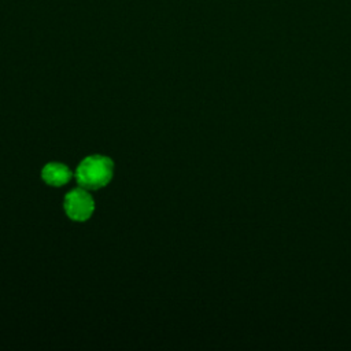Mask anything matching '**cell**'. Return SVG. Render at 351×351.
<instances>
[{
  "instance_id": "obj_3",
  "label": "cell",
  "mask_w": 351,
  "mask_h": 351,
  "mask_svg": "<svg viewBox=\"0 0 351 351\" xmlns=\"http://www.w3.org/2000/svg\"><path fill=\"white\" fill-rule=\"evenodd\" d=\"M71 170L64 163L51 162L47 163L41 170L43 180L52 186H62L71 180Z\"/></svg>"
},
{
  "instance_id": "obj_2",
  "label": "cell",
  "mask_w": 351,
  "mask_h": 351,
  "mask_svg": "<svg viewBox=\"0 0 351 351\" xmlns=\"http://www.w3.org/2000/svg\"><path fill=\"white\" fill-rule=\"evenodd\" d=\"M63 207L69 218L82 222L86 221L95 210V202L85 188H75L66 193Z\"/></svg>"
},
{
  "instance_id": "obj_1",
  "label": "cell",
  "mask_w": 351,
  "mask_h": 351,
  "mask_svg": "<svg viewBox=\"0 0 351 351\" xmlns=\"http://www.w3.org/2000/svg\"><path fill=\"white\" fill-rule=\"evenodd\" d=\"M112 173L114 163L108 156L90 155L77 166L75 180L85 189H99L111 181Z\"/></svg>"
}]
</instances>
